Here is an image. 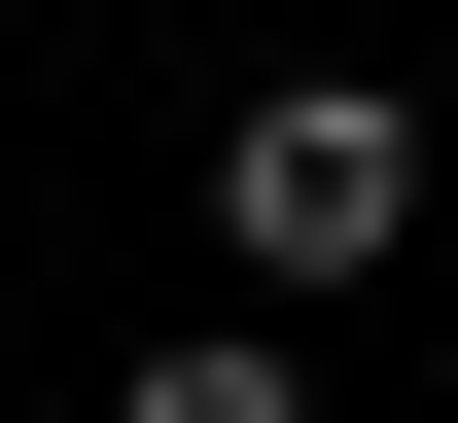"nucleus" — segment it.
I'll list each match as a JSON object with an SVG mask.
<instances>
[{
	"label": "nucleus",
	"instance_id": "obj_2",
	"mask_svg": "<svg viewBox=\"0 0 458 423\" xmlns=\"http://www.w3.org/2000/svg\"><path fill=\"white\" fill-rule=\"evenodd\" d=\"M106 423H318V353H283V317H176V353H141Z\"/></svg>",
	"mask_w": 458,
	"mask_h": 423
},
{
	"label": "nucleus",
	"instance_id": "obj_1",
	"mask_svg": "<svg viewBox=\"0 0 458 423\" xmlns=\"http://www.w3.org/2000/svg\"><path fill=\"white\" fill-rule=\"evenodd\" d=\"M212 247H247V283H388V247H423V106H388V71H283V106H247L212 141Z\"/></svg>",
	"mask_w": 458,
	"mask_h": 423
}]
</instances>
